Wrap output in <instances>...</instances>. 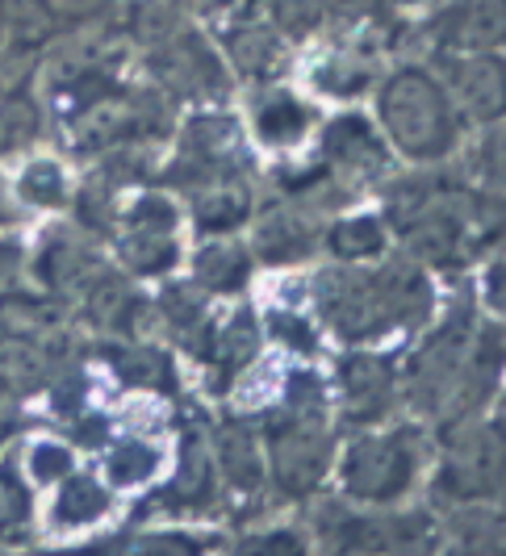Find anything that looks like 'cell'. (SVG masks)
<instances>
[{
  "label": "cell",
  "mask_w": 506,
  "mask_h": 556,
  "mask_svg": "<svg viewBox=\"0 0 506 556\" xmlns=\"http://www.w3.org/2000/svg\"><path fill=\"white\" fill-rule=\"evenodd\" d=\"M478 172L485 193L506 197V117L503 122H490L478 147Z\"/></svg>",
  "instance_id": "836d02e7"
},
{
  "label": "cell",
  "mask_w": 506,
  "mask_h": 556,
  "mask_svg": "<svg viewBox=\"0 0 506 556\" xmlns=\"http://www.w3.org/2000/svg\"><path fill=\"white\" fill-rule=\"evenodd\" d=\"M51 139V117L38 97L34 72H22L0 88V167L17 164L22 155L47 147Z\"/></svg>",
  "instance_id": "5bb4252c"
},
{
  "label": "cell",
  "mask_w": 506,
  "mask_h": 556,
  "mask_svg": "<svg viewBox=\"0 0 506 556\" xmlns=\"http://www.w3.org/2000/svg\"><path fill=\"white\" fill-rule=\"evenodd\" d=\"M314 248V230L289 210H268L255 223V255L264 264H293Z\"/></svg>",
  "instance_id": "f546056e"
},
{
  "label": "cell",
  "mask_w": 506,
  "mask_h": 556,
  "mask_svg": "<svg viewBox=\"0 0 506 556\" xmlns=\"http://www.w3.org/2000/svg\"><path fill=\"white\" fill-rule=\"evenodd\" d=\"M26 273H29V243L4 226L0 230V298L13 293L17 285H26Z\"/></svg>",
  "instance_id": "d590c367"
},
{
  "label": "cell",
  "mask_w": 506,
  "mask_h": 556,
  "mask_svg": "<svg viewBox=\"0 0 506 556\" xmlns=\"http://www.w3.org/2000/svg\"><path fill=\"white\" fill-rule=\"evenodd\" d=\"M377 117L381 135L415 164H440L448 160L460 139V113L452 105L444 80H435L422 67H397L377 92Z\"/></svg>",
  "instance_id": "7a4b0ae2"
},
{
  "label": "cell",
  "mask_w": 506,
  "mask_h": 556,
  "mask_svg": "<svg viewBox=\"0 0 506 556\" xmlns=\"http://www.w3.org/2000/svg\"><path fill=\"white\" fill-rule=\"evenodd\" d=\"M110 273L101 251L92 248V235L80 226H47L42 239L29 248V273L38 293L55 298L59 306H80L85 293Z\"/></svg>",
  "instance_id": "30bf717a"
},
{
  "label": "cell",
  "mask_w": 506,
  "mask_h": 556,
  "mask_svg": "<svg viewBox=\"0 0 506 556\" xmlns=\"http://www.w3.org/2000/svg\"><path fill=\"white\" fill-rule=\"evenodd\" d=\"M105 361L117 372V381L126 390L142 393H172L176 390V364L168 352H160L147 339H113L105 348Z\"/></svg>",
  "instance_id": "44dd1931"
},
{
  "label": "cell",
  "mask_w": 506,
  "mask_h": 556,
  "mask_svg": "<svg viewBox=\"0 0 506 556\" xmlns=\"http://www.w3.org/2000/svg\"><path fill=\"white\" fill-rule=\"evenodd\" d=\"M130 556H205V540L189 531H151L130 548Z\"/></svg>",
  "instance_id": "8d00e7d4"
},
{
  "label": "cell",
  "mask_w": 506,
  "mask_h": 556,
  "mask_svg": "<svg viewBox=\"0 0 506 556\" xmlns=\"http://www.w3.org/2000/svg\"><path fill=\"white\" fill-rule=\"evenodd\" d=\"M264 456L284 498H309L331 469V435L322 410H284L264 422Z\"/></svg>",
  "instance_id": "8992f818"
},
{
  "label": "cell",
  "mask_w": 506,
  "mask_h": 556,
  "mask_svg": "<svg viewBox=\"0 0 506 556\" xmlns=\"http://www.w3.org/2000/svg\"><path fill=\"white\" fill-rule=\"evenodd\" d=\"M17 469H22V477H26L29 485L51 490L55 481H63V477L76 469V447L67 444V440H55V435H34L22 447Z\"/></svg>",
  "instance_id": "1f68e13d"
},
{
  "label": "cell",
  "mask_w": 506,
  "mask_h": 556,
  "mask_svg": "<svg viewBox=\"0 0 506 556\" xmlns=\"http://www.w3.org/2000/svg\"><path fill=\"white\" fill-rule=\"evenodd\" d=\"M142 67L147 80L155 84L168 101H198V97H214L226 84V59L223 51L193 29L189 22L164 34L160 42L142 47Z\"/></svg>",
  "instance_id": "9c48e42d"
},
{
  "label": "cell",
  "mask_w": 506,
  "mask_h": 556,
  "mask_svg": "<svg viewBox=\"0 0 506 556\" xmlns=\"http://www.w3.org/2000/svg\"><path fill=\"white\" fill-rule=\"evenodd\" d=\"M506 477V427L494 422H473L448 435L440 473H435V498L448 506H469L485 502L503 490Z\"/></svg>",
  "instance_id": "52a82bcc"
},
{
  "label": "cell",
  "mask_w": 506,
  "mask_h": 556,
  "mask_svg": "<svg viewBox=\"0 0 506 556\" xmlns=\"http://www.w3.org/2000/svg\"><path fill=\"white\" fill-rule=\"evenodd\" d=\"M485 306L498 318H506V260L490 264V273H485Z\"/></svg>",
  "instance_id": "60d3db41"
},
{
  "label": "cell",
  "mask_w": 506,
  "mask_h": 556,
  "mask_svg": "<svg viewBox=\"0 0 506 556\" xmlns=\"http://www.w3.org/2000/svg\"><path fill=\"white\" fill-rule=\"evenodd\" d=\"M189 273H193V285H198L205 298H230V293H243L248 289L252 260H248V251L239 248V243H230L223 235V239H210V243H201L193 251Z\"/></svg>",
  "instance_id": "cb8c5ba5"
},
{
  "label": "cell",
  "mask_w": 506,
  "mask_h": 556,
  "mask_svg": "<svg viewBox=\"0 0 506 556\" xmlns=\"http://www.w3.org/2000/svg\"><path fill=\"white\" fill-rule=\"evenodd\" d=\"M180 226H185V214L164 189H151V193H139L135 201H126L110 235L117 268H126L130 277L139 280L168 277L172 268L180 264V255H185Z\"/></svg>",
  "instance_id": "277c9868"
},
{
  "label": "cell",
  "mask_w": 506,
  "mask_h": 556,
  "mask_svg": "<svg viewBox=\"0 0 506 556\" xmlns=\"http://www.w3.org/2000/svg\"><path fill=\"white\" fill-rule=\"evenodd\" d=\"M17 440H22V402H13V397L0 393V456L17 444Z\"/></svg>",
  "instance_id": "ab89813d"
},
{
  "label": "cell",
  "mask_w": 506,
  "mask_h": 556,
  "mask_svg": "<svg viewBox=\"0 0 506 556\" xmlns=\"http://www.w3.org/2000/svg\"><path fill=\"white\" fill-rule=\"evenodd\" d=\"M390 248V235H385V223L381 218H372V214H360V218H343L327 230V251L336 255V260H347V264H356V260H372V255H381V251Z\"/></svg>",
  "instance_id": "d6a6232c"
},
{
  "label": "cell",
  "mask_w": 506,
  "mask_h": 556,
  "mask_svg": "<svg viewBox=\"0 0 506 556\" xmlns=\"http://www.w3.org/2000/svg\"><path fill=\"white\" fill-rule=\"evenodd\" d=\"M422 447L427 444L415 427L360 435L339 465L343 494L352 502H368V506H390V502L406 498L422 473Z\"/></svg>",
  "instance_id": "3957f363"
},
{
  "label": "cell",
  "mask_w": 506,
  "mask_h": 556,
  "mask_svg": "<svg viewBox=\"0 0 506 556\" xmlns=\"http://www.w3.org/2000/svg\"><path fill=\"white\" fill-rule=\"evenodd\" d=\"M478 331L469 323V314H452L448 323L435 334H427L419 352L410 356L406 372H402V393L410 397V406L422 415H448L452 397L460 390L465 364L473 356Z\"/></svg>",
  "instance_id": "ba28073f"
},
{
  "label": "cell",
  "mask_w": 506,
  "mask_h": 556,
  "mask_svg": "<svg viewBox=\"0 0 506 556\" xmlns=\"http://www.w3.org/2000/svg\"><path fill=\"white\" fill-rule=\"evenodd\" d=\"M498 494H503V502H506V477H503V490H498Z\"/></svg>",
  "instance_id": "f6af8a7d"
},
{
  "label": "cell",
  "mask_w": 506,
  "mask_h": 556,
  "mask_svg": "<svg viewBox=\"0 0 506 556\" xmlns=\"http://www.w3.org/2000/svg\"><path fill=\"white\" fill-rule=\"evenodd\" d=\"M55 494H51V528L55 531H80V528H92V523H101L105 515L113 510V494L105 481H97L92 473H80V469H72V473L55 481L51 485Z\"/></svg>",
  "instance_id": "ffe728a7"
},
{
  "label": "cell",
  "mask_w": 506,
  "mask_h": 556,
  "mask_svg": "<svg viewBox=\"0 0 506 556\" xmlns=\"http://www.w3.org/2000/svg\"><path fill=\"white\" fill-rule=\"evenodd\" d=\"M448 88L456 113L473 122H503L506 117V55L498 51H456L448 63Z\"/></svg>",
  "instance_id": "7c38bea8"
},
{
  "label": "cell",
  "mask_w": 506,
  "mask_h": 556,
  "mask_svg": "<svg viewBox=\"0 0 506 556\" xmlns=\"http://www.w3.org/2000/svg\"><path fill=\"white\" fill-rule=\"evenodd\" d=\"M235 556H309L306 553V540L298 535V531H260V535H248Z\"/></svg>",
  "instance_id": "74e56055"
},
{
  "label": "cell",
  "mask_w": 506,
  "mask_h": 556,
  "mask_svg": "<svg viewBox=\"0 0 506 556\" xmlns=\"http://www.w3.org/2000/svg\"><path fill=\"white\" fill-rule=\"evenodd\" d=\"M235 176H243L239 122L218 110H198L193 117H185V126L176 130V151L164 167V185L189 197Z\"/></svg>",
  "instance_id": "5b68a950"
},
{
  "label": "cell",
  "mask_w": 506,
  "mask_h": 556,
  "mask_svg": "<svg viewBox=\"0 0 506 556\" xmlns=\"http://www.w3.org/2000/svg\"><path fill=\"white\" fill-rule=\"evenodd\" d=\"M322 155H327V167L352 172V176H377L390 164L385 142L372 135L365 117H336L322 135Z\"/></svg>",
  "instance_id": "d6986e66"
},
{
  "label": "cell",
  "mask_w": 506,
  "mask_h": 556,
  "mask_svg": "<svg viewBox=\"0 0 506 556\" xmlns=\"http://www.w3.org/2000/svg\"><path fill=\"white\" fill-rule=\"evenodd\" d=\"M214 465L230 490L239 494H255L264 485V456H260V440L248 422H223L214 435Z\"/></svg>",
  "instance_id": "d4e9b609"
},
{
  "label": "cell",
  "mask_w": 506,
  "mask_h": 556,
  "mask_svg": "<svg viewBox=\"0 0 506 556\" xmlns=\"http://www.w3.org/2000/svg\"><path fill=\"white\" fill-rule=\"evenodd\" d=\"M440 42L448 51L506 47V0H456L440 17Z\"/></svg>",
  "instance_id": "e0dca14e"
},
{
  "label": "cell",
  "mask_w": 506,
  "mask_h": 556,
  "mask_svg": "<svg viewBox=\"0 0 506 556\" xmlns=\"http://www.w3.org/2000/svg\"><path fill=\"white\" fill-rule=\"evenodd\" d=\"M117 4L122 0H51V9H55L59 22H63V34L105 26L113 13H117Z\"/></svg>",
  "instance_id": "e575fe53"
},
{
  "label": "cell",
  "mask_w": 506,
  "mask_h": 556,
  "mask_svg": "<svg viewBox=\"0 0 506 556\" xmlns=\"http://www.w3.org/2000/svg\"><path fill=\"white\" fill-rule=\"evenodd\" d=\"M498 422L506 427V393H503V402H498Z\"/></svg>",
  "instance_id": "7bdbcfd3"
},
{
  "label": "cell",
  "mask_w": 506,
  "mask_h": 556,
  "mask_svg": "<svg viewBox=\"0 0 506 556\" xmlns=\"http://www.w3.org/2000/svg\"><path fill=\"white\" fill-rule=\"evenodd\" d=\"M394 4H422V0H394Z\"/></svg>",
  "instance_id": "ee69618b"
},
{
  "label": "cell",
  "mask_w": 506,
  "mask_h": 556,
  "mask_svg": "<svg viewBox=\"0 0 506 556\" xmlns=\"http://www.w3.org/2000/svg\"><path fill=\"white\" fill-rule=\"evenodd\" d=\"M218 465H214V452L201 435H189L185 447H180V465H176V477L168 481V490L160 494V506L168 510H201L210 506L214 494H218Z\"/></svg>",
  "instance_id": "7402d4cb"
},
{
  "label": "cell",
  "mask_w": 506,
  "mask_h": 556,
  "mask_svg": "<svg viewBox=\"0 0 506 556\" xmlns=\"http://www.w3.org/2000/svg\"><path fill=\"white\" fill-rule=\"evenodd\" d=\"M339 390H343L347 418L377 422L394 402V368L381 356H347L339 364Z\"/></svg>",
  "instance_id": "ac0fdd59"
},
{
  "label": "cell",
  "mask_w": 506,
  "mask_h": 556,
  "mask_svg": "<svg viewBox=\"0 0 506 556\" xmlns=\"http://www.w3.org/2000/svg\"><path fill=\"white\" fill-rule=\"evenodd\" d=\"M252 135L264 147H298L309 135V110L289 88H264L252 101Z\"/></svg>",
  "instance_id": "603a6c76"
},
{
  "label": "cell",
  "mask_w": 506,
  "mask_h": 556,
  "mask_svg": "<svg viewBox=\"0 0 506 556\" xmlns=\"http://www.w3.org/2000/svg\"><path fill=\"white\" fill-rule=\"evenodd\" d=\"M59 38L63 22L51 0H0V55L17 72H34Z\"/></svg>",
  "instance_id": "9a60e30c"
},
{
  "label": "cell",
  "mask_w": 506,
  "mask_h": 556,
  "mask_svg": "<svg viewBox=\"0 0 506 556\" xmlns=\"http://www.w3.org/2000/svg\"><path fill=\"white\" fill-rule=\"evenodd\" d=\"M189 218H193L201 235H214V239L239 230L252 218V193H248L243 176L218 180V185H205L198 193H189Z\"/></svg>",
  "instance_id": "484cf974"
},
{
  "label": "cell",
  "mask_w": 506,
  "mask_h": 556,
  "mask_svg": "<svg viewBox=\"0 0 506 556\" xmlns=\"http://www.w3.org/2000/svg\"><path fill=\"white\" fill-rule=\"evenodd\" d=\"M51 556H122L110 544H92V548H67V553H51Z\"/></svg>",
  "instance_id": "b9f144b4"
},
{
  "label": "cell",
  "mask_w": 506,
  "mask_h": 556,
  "mask_svg": "<svg viewBox=\"0 0 506 556\" xmlns=\"http://www.w3.org/2000/svg\"><path fill=\"white\" fill-rule=\"evenodd\" d=\"M34 523V485L17 465L0 460V544H17Z\"/></svg>",
  "instance_id": "4dcf8cb0"
},
{
  "label": "cell",
  "mask_w": 506,
  "mask_h": 556,
  "mask_svg": "<svg viewBox=\"0 0 506 556\" xmlns=\"http://www.w3.org/2000/svg\"><path fill=\"white\" fill-rule=\"evenodd\" d=\"M164 469V447L147 435H122V440H110V452H105V481L113 490H135V485H147L155 481Z\"/></svg>",
  "instance_id": "f1b7e54d"
},
{
  "label": "cell",
  "mask_w": 506,
  "mask_h": 556,
  "mask_svg": "<svg viewBox=\"0 0 506 556\" xmlns=\"http://www.w3.org/2000/svg\"><path fill=\"white\" fill-rule=\"evenodd\" d=\"M452 540L460 556H506V510L485 502L452 506Z\"/></svg>",
  "instance_id": "83f0119b"
},
{
  "label": "cell",
  "mask_w": 506,
  "mask_h": 556,
  "mask_svg": "<svg viewBox=\"0 0 506 556\" xmlns=\"http://www.w3.org/2000/svg\"><path fill=\"white\" fill-rule=\"evenodd\" d=\"M444 535L431 515H360L327 528L331 556H435Z\"/></svg>",
  "instance_id": "8fae6325"
},
{
  "label": "cell",
  "mask_w": 506,
  "mask_h": 556,
  "mask_svg": "<svg viewBox=\"0 0 506 556\" xmlns=\"http://www.w3.org/2000/svg\"><path fill=\"white\" fill-rule=\"evenodd\" d=\"M255 352H260V323H255L252 309H235L223 323H210L198 356L214 368L218 390H226L235 377H243L252 368Z\"/></svg>",
  "instance_id": "2e32d148"
},
{
  "label": "cell",
  "mask_w": 506,
  "mask_h": 556,
  "mask_svg": "<svg viewBox=\"0 0 506 556\" xmlns=\"http://www.w3.org/2000/svg\"><path fill=\"white\" fill-rule=\"evenodd\" d=\"M4 189H9V201L17 214H67L72 205V172H67V160L59 151H29L17 164L4 167Z\"/></svg>",
  "instance_id": "4fadbf2b"
},
{
  "label": "cell",
  "mask_w": 506,
  "mask_h": 556,
  "mask_svg": "<svg viewBox=\"0 0 506 556\" xmlns=\"http://www.w3.org/2000/svg\"><path fill=\"white\" fill-rule=\"evenodd\" d=\"M223 55H226V63H230L239 76H248V80H273V76L284 72L281 38L268 26H255V22H243V26H235L226 34Z\"/></svg>",
  "instance_id": "4316f807"
},
{
  "label": "cell",
  "mask_w": 506,
  "mask_h": 556,
  "mask_svg": "<svg viewBox=\"0 0 506 556\" xmlns=\"http://www.w3.org/2000/svg\"><path fill=\"white\" fill-rule=\"evenodd\" d=\"M268 327H273V334H281L284 343H293L298 352H309V348H314V331H309L298 314L277 309V314H268Z\"/></svg>",
  "instance_id": "f35d334b"
},
{
  "label": "cell",
  "mask_w": 506,
  "mask_h": 556,
  "mask_svg": "<svg viewBox=\"0 0 506 556\" xmlns=\"http://www.w3.org/2000/svg\"><path fill=\"white\" fill-rule=\"evenodd\" d=\"M318 309L343 339H377L402 327H422L431 314V285L419 260H394L377 273L318 280Z\"/></svg>",
  "instance_id": "6da1fadb"
}]
</instances>
